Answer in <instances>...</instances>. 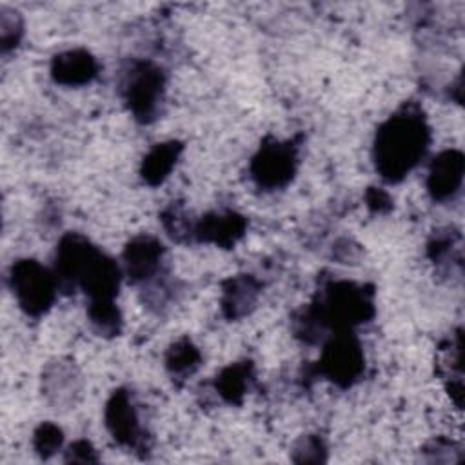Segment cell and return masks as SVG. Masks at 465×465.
Instances as JSON below:
<instances>
[{
  "label": "cell",
  "instance_id": "16",
  "mask_svg": "<svg viewBox=\"0 0 465 465\" xmlns=\"http://www.w3.org/2000/svg\"><path fill=\"white\" fill-rule=\"evenodd\" d=\"M182 151H183V143L178 140L154 143L142 160V165H140L142 180L151 187L163 183L165 178L174 169L178 158L182 156Z\"/></svg>",
  "mask_w": 465,
  "mask_h": 465
},
{
  "label": "cell",
  "instance_id": "17",
  "mask_svg": "<svg viewBox=\"0 0 465 465\" xmlns=\"http://www.w3.org/2000/svg\"><path fill=\"white\" fill-rule=\"evenodd\" d=\"M165 369L173 376V380H187L193 376L202 365L200 349L187 338H178L165 351Z\"/></svg>",
  "mask_w": 465,
  "mask_h": 465
},
{
  "label": "cell",
  "instance_id": "18",
  "mask_svg": "<svg viewBox=\"0 0 465 465\" xmlns=\"http://www.w3.org/2000/svg\"><path fill=\"white\" fill-rule=\"evenodd\" d=\"M461 234L454 227H445L434 231L427 243V254L438 267L461 269V254H460Z\"/></svg>",
  "mask_w": 465,
  "mask_h": 465
},
{
  "label": "cell",
  "instance_id": "7",
  "mask_svg": "<svg viewBox=\"0 0 465 465\" xmlns=\"http://www.w3.org/2000/svg\"><path fill=\"white\" fill-rule=\"evenodd\" d=\"M104 421L113 440L127 449H147L143 427L133 394L127 389H116L104 409Z\"/></svg>",
  "mask_w": 465,
  "mask_h": 465
},
{
  "label": "cell",
  "instance_id": "10",
  "mask_svg": "<svg viewBox=\"0 0 465 465\" xmlns=\"http://www.w3.org/2000/svg\"><path fill=\"white\" fill-rule=\"evenodd\" d=\"M42 394L53 409H73L82 396V376L69 360L49 361L42 371Z\"/></svg>",
  "mask_w": 465,
  "mask_h": 465
},
{
  "label": "cell",
  "instance_id": "2",
  "mask_svg": "<svg viewBox=\"0 0 465 465\" xmlns=\"http://www.w3.org/2000/svg\"><path fill=\"white\" fill-rule=\"evenodd\" d=\"M327 331H352L372 320L374 292L371 287L349 282L331 280L311 303Z\"/></svg>",
  "mask_w": 465,
  "mask_h": 465
},
{
  "label": "cell",
  "instance_id": "21",
  "mask_svg": "<svg viewBox=\"0 0 465 465\" xmlns=\"http://www.w3.org/2000/svg\"><path fill=\"white\" fill-rule=\"evenodd\" d=\"M64 445V432L58 425L51 421L40 423L33 432V449L42 460H49Z\"/></svg>",
  "mask_w": 465,
  "mask_h": 465
},
{
  "label": "cell",
  "instance_id": "22",
  "mask_svg": "<svg viewBox=\"0 0 465 465\" xmlns=\"http://www.w3.org/2000/svg\"><path fill=\"white\" fill-rule=\"evenodd\" d=\"M24 35V18L16 9L0 7V47L2 53L15 49Z\"/></svg>",
  "mask_w": 465,
  "mask_h": 465
},
{
  "label": "cell",
  "instance_id": "5",
  "mask_svg": "<svg viewBox=\"0 0 465 465\" xmlns=\"http://www.w3.org/2000/svg\"><path fill=\"white\" fill-rule=\"evenodd\" d=\"M298 151L300 145L296 140H278L274 136H267L249 163L252 182L263 191L287 187L298 169Z\"/></svg>",
  "mask_w": 465,
  "mask_h": 465
},
{
  "label": "cell",
  "instance_id": "24",
  "mask_svg": "<svg viewBox=\"0 0 465 465\" xmlns=\"http://www.w3.org/2000/svg\"><path fill=\"white\" fill-rule=\"evenodd\" d=\"M423 452V460L430 461V463H440V461H461L463 452H461V445L447 440V438H436L430 440L429 443L423 445L421 449Z\"/></svg>",
  "mask_w": 465,
  "mask_h": 465
},
{
  "label": "cell",
  "instance_id": "25",
  "mask_svg": "<svg viewBox=\"0 0 465 465\" xmlns=\"http://www.w3.org/2000/svg\"><path fill=\"white\" fill-rule=\"evenodd\" d=\"M100 458L96 449L87 440H76L65 449L64 461L67 463H96Z\"/></svg>",
  "mask_w": 465,
  "mask_h": 465
},
{
  "label": "cell",
  "instance_id": "3",
  "mask_svg": "<svg viewBox=\"0 0 465 465\" xmlns=\"http://www.w3.org/2000/svg\"><path fill=\"white\" fill-rule=\"evenodd\" d=\"M122 98L140 124L154 122L165 100V73L149 60H133L122 74Z\"/></svg>",
  "mask_w": 465,
  "mask_h": 465
},
{
  "label": "cell",
  "instance_id": "13",
  "mask_svg": "<svg viewBox=\"0 0 465 465\" xmlns=\"http://www.w3.org/2000/svg\"><path fill=\"white\" fill-rule=\"evenodd\" d=\"M96 58L82 47L67 49L53 56L51 60V78L65 87H82L91 84L98 74Z\"/></svg>",
  "mask_w": 465,
  "mask_h": 465
},
{
  "label": "cell",
  "instance_id": "20",
  "mask_svg": "<svg viewBox=\"0 0 465 465\" xmlns=\"http://www.w3.org/2000/svg\"><path fill=\"white\" fill-rule=\"evenodd\" d=\"M160 220H162L163 229L174 242H178V243L194 242L196 220H193L180 203L173 202L167 209H163L160 214Z\"/></svg>",
  "mask_w": 465,
  "mask_h": 465
},
{
  "label": "cell",
  "instance_id": "6",
  "mask_svg": "<svg viewBox=\"0 0 465 465\" xmlns=\"http://www.w3.org/2000/svg\"><path fill=\"white\" fill-rule=\"evenodd\" d=\"M316 371L340 389H349L365 372V354L352 331L334 332L323 345Z\"/></svg>",
  "mask_w": 465,
  "mask_h": 465
},
{
  "label": "cell",
  "instance_id": "14",
  "mask_svg": "<svg viewBox=\"0 0 465 465\" xmlns=\"http://www.w3.org/2000/svg\"><path fill=\"white\" fill-rule=\"evenodd\" d=\"M262 283L252 274H234L222 283L220 309L222 314L231 320H242L249 316L260 298Z\"/></svg>",
  "mask_w": 465,
  "mask_h": 465
},
{
  "label": "cell",
  "instance_id": "4",
  "mask_svg": "<svg viewBox=\"0 0 465 465\" xmlns=\"http://www.w3.org/2000/svg\"><path fill=\"white\" fill-rule=\"evenodd\" d=\"M7 280L18 307L33 318L45 314L60 291L54 272L33 258L16 260L9 269Z\"/></svg>",
  "mask_w": 465,
  "mask_h": 465
},
{
  "label": "cell",
  "instance_id": "23",
  "mask_svg": "<svg viewBox=\"0 0 465 465\" xmlns=\"http://www.w3.org/2000/svg\"><path fill=\"white\" fill-rule=\"evenodd\" d=\"M327 460V445L318 434H303L292 447V461L322 463Z\"/></svg>",
  "mask_w": 465,
  "mask_h": 465
},
{
  "label": "cell",
  "instance_id": "15",
  "mask_svg": "<svg viewBox=\"0 0 465 465\" xmlns=\"http://www.w3.org/2000/svg\"><path fill=\"white\" fill-rule=\"evenodd\" d=\"M254 376V363L251 360L234 361L216 374L214 391L225 403L240 405L251 391Z\"/></svg>",
  "mask_w": 465,
  "mask_h": 465
},
{
  "label": "cell",
  "instance_id": "1",
  "mask_svg": "<svg viewBox=\"0 0 465 465\" xmlns=\"http://www.w3.org/2000/svg\"><path fill=\"white\" fill-rule=\"evenodd\" d=\"M430 143V127L416 104H405L376 131L372 160L387 183H398L423 160Z\"/></svg>",
  "mask_w": 465,
  "mask_h": 465
},
{
  "label": "cell",
  "instance_id": "8",
  "mask_svg": "<svg viewBox=\"0 0 465 465\" xmlns=\"http://www.w3.org/2000/svg\"><path fill=\"white\" fill-rule=\"evenodd\" d=\"M122 278L124 271L116 260L94 245L76 276V289L84 291L89 302L114 300Z\"/></svg>",
  "mask_w": 465,
  "mask_h": 465
},
{
  "label": "cell",
  "instance_id": "12",
  "mask_svg": "<svg viewBox=\"0 0 465 465\" xmlns=\"http://www.w3.org/2000/svg\"><path fill=\"white\" fill-rule=\"evenodd\" d=\"M247 231V218L236 211H213L196 220L194 242L213 243L222 249L236 245Z\"/></svg>",
  "mask_w": 465,
  "mask_h": 465
},
{
  "label": "cell",
  "instance_id": "19",
  "mask_svg": "<svg viewBox=\"0 0 465 465\" xmlns=\"http://www.w3.org/2000/svg\"><path fill=\"white\" fill-rule=\"evenodd\" d=\"M87 318L98 336L113 338L122 332V311L114 300H94L87 305Z\"/></svg>",
  "mask_w": 465,
  "mask_h": 465
},
{
  "label": "cell",
  "instance_id": "9",
  "mask_svg": "<svg viewBox=\"0 0 465 465\" xmlns=\"http://www.w3.org/2000/svg\"><path fill=\"white\" fill-rule=\"evenodd\" d=\"M163 256L165 247L158 238L151 234L134 236L122 252L124 276L134 285H143L162 274Z\"/></svg>",
  "mask_w": 465,
  "mask_h": 465
},
{
  "label": "cell",
  "instance_id": "11",
  "mask_svg": "<svg viewBox=\"0 0 465 465\" xmlns=\"http://www.w3.org/2000/svg\"><path fill=\"white\" fill-rule=\"evenodd\" d=\"M465 176V158L458 149H445L436 154L427 173V191L434 202L454 200L461 191Z\"/></svg>",
  "mask_w": 465,
  "mask_h": 465
},
{
  "label": "cell",
  "instance_id": "26",
  "mask_svg": "<svg viewBox=\"0 0 465 465\" xmlns=\"http://www.w3.org/2000/svg\"><path fill=\"white\" fill-rule=\"evenodd\" d=\"M365 203H367V207L372 213L385 214V213H389L392 209L394 200L391 198V194L385 189H381V187H369L367 193H365Z\"/></svg>",
  "mask_w": 465,
  "mask_h": 465
}]
</instances>
